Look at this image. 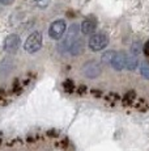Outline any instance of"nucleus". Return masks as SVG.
I'll return each mask as SVG.
<instances>
[{
	"label": "nucleus",
	"mask_w": 149,
	"mask_h": 151,
	"mask_svg": "<svg viewBox=\"0 0 149 151\" xmlns=\"http://www.w3.org/2000/svg\"><path fill=\"white\" fill-rule=\"evenodd\" d=\"M96 29H97V20H96V17H93V16L87 17V19L81 22V25H80V32H81L82 34H85V36L93 34L94 32H96Z\"/></svg>",
	"instance_id": "0eeeda50"
},
{
	"label": "nucleus",
	"mask_w": 149,
	"mask_h": 151,
	"mask_svg": "<svg viewBox=\"0 0 149 151\" xmlns=\"http://www.w3.org/2000/svg\"><path fill=\"white\" fill-rule=\"evenodd\" d=\"M84 49H85V42L82 38H77L74 40V42L71 45L70 47V54L73 55V57H77V55H81L84 53Z\"/></svg>",
	"instance_id": "1a4fd4ad"
},
{
	"label": "nucleus",
	"mask_w": 149,
	"mask_h": 151,
	"mask_svg": "<svg viewBox=\"0 0 149 151\" xmlns=\"http://www.w3.org/2000/svg\"><path fill=\"white\" fill-rule=\"evenodd\" d=\"M126 60H127V54L124 51H115L110 65L116 71H122L123 68H126Z\"/></svg>",
	"instance_id": "6e6552de"
},
{
	"label": "nucleus",
	"mask_w": 149,
	"mask_h": 151,
	"mask_svg": "<svg viewBox=\"0 0 149 151\" xmlns=\"http://www.w3.org/2000/svg\"><path fill=\"white\" fill-rule=\"evenodd\" d=\"M79 33H80V25L72 24L70 27L67 32V36L62 41V43L59 45V51H68L71 47V45L74 42V40L79 38Z\"/></svg>",
	"instance_id": "f03ea898"
},
{
	"label": "nucleus",
	"mask_w": 149,
	"mask_h": 151,
	"mask_svg": "<svg viewBox=\"0 0 149 151\" xmlns=\"http://www.w3.org/2000/svg\"><path fill=\"white\" fill-rule=\"evenodd\" d=\"M65 30H67V24H65L64 20H55L53 24L50 25V29H48V36L53 40L58 41L63 36H64Z\"/></svg>",
	"instance_id": "39448f33"
},
{
	"label": "nucleus",
	"mask_w": 149,
	"mask_h": 151,
	"mask_svg": "<svg viewBox=\"0 0 149 151\" xmlns=\"http://www.w3.org/2000/svg\"><path fill=\"white\" fill-rule=\"evenodd\" d=\"M81 71L84 74V76L88 78V79H96V78H98L101 75L102 66L96 60H89V62H87L82 66Z\"/></svg>",
	"instance_id": "20e7f679"
},
{
	"label": "nucleus",
	"mask_w": 149,
	"mask_h": 151,
	"mask_svg": "<svg viewBox=\"0 0 149 151\" xmlns=\"http://www.w3.org/2000/svg\"><path fill=\"white\" fill-rule=\"evenodd\" d=\"M0 3H1L3 5H11L15 3V0H0Z\"/></svg>",
	"instance_id": "dca6fc26"
},
{
	"label": "nucleus",
	"mask_w": 149,
	"mask_h": 151,
	"mask_svg": "<svg viewBox=\"0 0 149 151\" xmlns=\"http://www.w3.org/2000/svg\"><path fill=\"white\" fill-rule=\"evenodd\" d=\"M141 49H143L141 43H140V42H135V43H132V49H131V50H132V54L133 55H139L143 51Z\"/></svg>",
	"instance_id": "4468645a"
},
{
	"label": "nucleus",
	"mask_w": 149,
	"mask_h": 151,
	"mask_svg": "<svg viewBox=\"0 0 149 151\" xmlns=\"http://www.w3.org/2000/svg\"><path fill=\"white\" fill-rule=\"evenodd\" d=\"M114 54H115V51H106V53H104V55H102V62L104 63H111Z\"/></svg>",
	"instance_id": "f8f14e48"
},
{
	"label": "nucleus",
	"mask_w": 149,
	"mask_h": 151,
	"mask_svg": "<svg viewBox=\"0 0 149 151\" xmlns=\"http://www.w3.org/2000/svg\"><path fill=\"white\" fill-rule=\"evenodd\" d=\"M50 1H51V0H34L35 5L38 8H41V9H45V8H47L48 5H50Z\"/></svg>",
	"instance_id": "ddd939ff"
},
{
	"label": "nucleus",
	"mask_w": 149,
	"mask_h": 151,
	"mask_svg": "<svg viewBox=\"0 0 149 151\" xmlns=\"http://www.w3.org/2000/svg\"><path fill=\"white\" fill-rule=\"evenodd\" d=\"M140 74H141L143 78H145V79L149 80V62H144L141 65V67H140Z\"/></svg>",
	"instance_id": "9b49d317"
},
{
	"label": "nucleus",
	"mask_w": 149,
	"mask_h": 151,
	"mask_svg": "<svg viewBox=\"0 0 149 151\" xmlns=\"http://www.w3.org/2000/svg\"><path fill=\"white\" fill-rule=\"evenodd\" d=\"M64 87H65V89H68V92L72 91V83H71V82L64 83Z\"/></svg>",
	"instance_id": "f3484780"
},
{
	"label": "nucleus",
	"mask_w": 149,
	"mask_h": 151,
	"mask_svg": "<svg viewBox=\"0 0 149 151\" xmlns=\"http://www.w3.org/2000/svg\"><path fill=\"white\" fill-rule=\"evenodd\" d=\"M107 45H109V36L105 32L93 33L90 36L89 41H88V46H89V49L92 51H101Z\"/></svg>",
	"instance_id": "f257e3e1"
},
{
	"label": "nucleus",
	"mask_w": 149,
	"mask_h": 151,
	"mask_svg": "<svg viewBox=\"0 0 149 151\" xmlns=\"http://www.w3.org/2000/svg\"><path fill=\"white\" fill-rule=\"evenodd\" d=\"M42 47V34L39 32H34L26 38L24 49L30 54H34Z\"/></svg>",
	"instance_id": "7ed1b4c3"
},
{
	"label": "nucleus",
	"mask_w": 149,
	"mask_h": 151,
	"mask_svg": "<svg viewBox=\"0 0 149 151\" xmlns=\"http://www.w3.org/2000/svg\"><path fill=\"white\" fill-rule=\"evenodd\" d=\"M20 45H21V40H20V36L18 34H9L7 36V38L4 40V43H3V47L7 53L9 54H13L18 50Z\"/></svg>",
	"instance_id": "423d86ee"
},
{
	"label": "nucleus",
	"mask_w": 149,
	"mask_h": 151,
	"mask_svg": "<svg viewBox=\"0 0 149 151\" xmlns=\"http://www.w3.org/2000/svg\"><path fill=\"white\" fill-rule=\"evenodd\" d=\"M143 51H144L147 55H149V41L145 42V45L143 46Z\"/></svg>",
	"instance_id": "2eb2a0df"
},
{
	"label": "nucleus",
	"mask_w": 149,
	"mask_h": 151,
	"mask_svg": "<svg viewBox=\"0 0 149 151\" xmlns=\"http://www.w3.org/2000/svg\"><path fill=\"white\" fill-rule=\"evenodd\" d=\"M139 66V60H137L136 55H127V60H126V68L130 71H135Z\"/></svg>",
	"instance_id": "9d476101"
}]
</instances>
